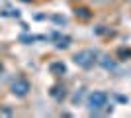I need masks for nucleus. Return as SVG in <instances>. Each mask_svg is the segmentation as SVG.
I'll list each match as a JSON object with an SVG mask.
<instances>
[{
    "mask_svg": "<svg viewBox=\"0 0 131 118\" xmlns=\"http://www.w3.org/2000/svg\"><path fill=\"white\" fill-rule=\"evenodd\" d=\"M74 14H77L78 20H84V22H88V20L92 18V12H90V8H86V6H77V8H74Z\"/></svg>",
    "mask_w": 131,
    "mask_h": 118,
    "instance_id": "0eeeda50",
    "label": "nucleus"
},
{
    "mask_svg": "<svg viewBox=\"0 0 131 118\" xmlns=\"http://www.w3.org/2000/svg\"><path fill=\"white\" fill-rule=\"evenodd\" d=\"M98 63L106 69V71H115V69H117V63H115V59H114V57H110V55H104L102 59H98Z\"/></svg>",
    "mask_w": 131,
    "mask_h": 118,
    "instance_id": "39448f33",
    "label": "nucleus"
},
{
    "mask_svg": "<svg viewBox=\"0 0 131 118\" xmlns=\"http://www.w3.org/2000/svg\"><path fill=\"white\" fill-rule=\"evenodd\" d=\"M65 87H63V85H53V87H51V90H49V95L51 96H53V98H55V101H63V98H65V96H67V93H65Z\"/></svg>",
    "mask_w": 131,
    "mask_h": 118,
    "instance_id": "20e7f679",
    "label": "nucleus"
},
{
    "mask_svg": "<svg viewBox=\"0 0 131 118\" xmlns=\"http://www.w3.org/2000/svg\"><path fill=\"white\" fill-rule=\"evenodd\" d=\"M57 49H67V47H69V45H71V38H69V35H63V38H59L57 39Z\"/></svg>",
    "mask_w": 131,
    "mask_h": 118,
    "instance_id": "6e6552de",
    "label": "nucleus"
},
{
    "mask_svg": "<svg viewBox=\"0 0 131 118\" xmlns=\"http://www.w3.org/2000/svg\"><path fill=\"white\" fill-rule=\"evenodd\" d=\"M29 90H31V83H29L26 77H16L14 81H12V85H10V93L14 96H18V98L27 96Z\"/></svg>",
    "mask_w": 131,
    "mask_h": 118,
    "instance_id": "7ed1b4c3",
    "label": "nucleus"
},
{
    "mask_svg": "<svg viewBox=\"0 0 131 118\" xmlns=\"http://www.w3.org/2000/svg\"><path fill=\"white\" fill-rule=\"evenodd\" d=\"M88 110L92 114H100L102 110L104 112H112V104H110V96L106 90H92L86 98Z\"/></svg>",
    "mask_w": 131,
    "mask_h": 118,
    "instance_id": "f257e3e1",
    "label": "nucleus"
},
{
    "mask_svg": "<svg viewBox=\"0 0 131 118\" xmlns=\"http://www.w3.org/2000/svg\"><path fill=\"white\" fill-rule=\"evenodd\" d=\"M49 71L55 75V77H61V75L67 73V67H65V63H63V61H53L49 65Z\"/></svg>",
    "mask_w": 131,
    "mask_h": 118,
    "instance_id": "423d86ee",
    "label": "nucleus"
},
{
    "mask_svg": "<svg viewBox=\"0 0 131 118\" xmlns=\"http://www.w3.org/2000/svg\"><path fill=\"white\" fill-rule=\"evenodd\" d=\"M26 2H29V0H26Z\"/></svg>",
    "mask_w": 131,
    "mask_h": 118,
    "instance_id": "1a4fd4ad",
    "label": "nucleus"
},
{
    "mask_svg": "<svg viewBox=\"0 0 131 118\" xmlns=\"http://www.w3.org/2000/svg\"><path fill=\"white\" fill-rule=\"evenodd\" d=\"M100 59V53L96 49H80L72 55V61L77 63L80 69H92Z\"/></svg>",
    "mask_w": 131,
    "mask_h": 118,
    "instance_id": "f03ea898",
    "label": "nucleus"
}]
</instances>
